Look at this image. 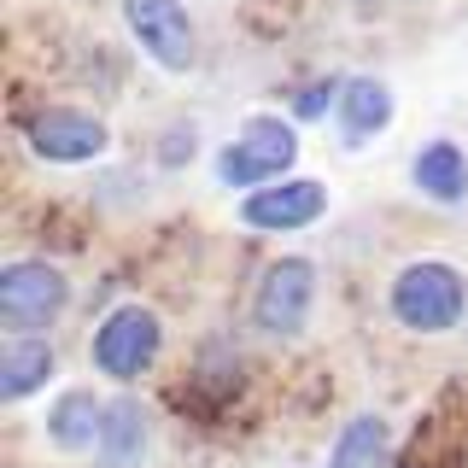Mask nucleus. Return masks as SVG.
<instances>
[{
  "instance_id": "obj_8",
  "label": "nucleus",
  "mask_w": 468,
  "mask_h": 468,
  "mask_svg": "<svg viewBox=\"0 0 468 468\" xmlns=\"http://www.w3.org/2000/svg\"><path fill=\"white\" fill-rule=\"evenodd\" d=\"M316 217H328V187L304 182V176H282L270 187H252L240 205V223L263 229V234H282V229H311Z\"/></svg>"
},
{
  "instance_id": "obj_10",
  "label": "nucleus",
  "mask_w": 468,
  "mask_h": 468,
  "mask_svg": "<svg viewBox=\"0 0 468 468\" xmlns=\"http://www.w3.org/2000/svg\"><path fill=\"white\" fill-rule=\"evenodd\" d=\"M100 428H106V399L70 387L65 399L48 410V439L65 457H82V451H100Z\"/></svg>"
},
{
  "instance_id": "obj_16",
  "label": "nucleus",
  "mask_w": 468,
  "mask_h": 468,
  "mask_svg": "<svg viewBox=\"0 0 468 468\" xmlns=\"http://www.w3.org/2000/svg\"><path fill=\"white\" fill-rule=\"evenodd\" d=\"M176 158H194V129H170L165 135V165H176Z\"/></svg>"
},
{
  "instance_id": "obj_1",
  "label": "nucleus",
  "mask_w": 468,
  "mask_h": 468,
  "mask_svg": "<svg viewBox=\"0 0 468 468\" xmlns=\"http://www.w3.org/2000/svg\"><path fill=\"white\" fill-rule=\"evenodd\" d=\"M387 311L399 316L410 334H445V328H457L463 311H468V282L445 258H416L392 275Z\"/></svg>"
},
{
  "instance_id": "obj_11",
  "label": "nucleus",
  "mask_w": 468,
  "mask_h": 468,
  "mask_svg": "<svg viewBox=\"0 0 468 468\" xmlns=\"http://www.w3.org/2000/svg\"><path fill=\"white\" fill-rule=\"evenodd\" d=\"M340 129H346V141L351 146H363V141H375L380 129L392 123V88L380 82V77H351L340 88Z\"/></svg>"
},
{
  "instance_id": "obj_14",
  "label": "nucleus",
  "mask_w": 468,
  "mask_h": 468,
  "mask_svg": "<svg viewBox=\"0 0 468 468\" xmlns=\"http://www.w3.org/2000/svg\"><path fill=\"white\" fill-rule=\"evenodd\" d=\"M380 451H387V421L380 416H351L340 439L328 451V468H380Z\"/></svg>"
},
{
  "instance_id": "obj_9",
  "label": "nucleus",
  "mask_w": 468,
  "mask_h": 468,
  "mask_svg": "<svg viewBox=\"0 0 468 468\" xmlns=\"http://www.w3.org/2000/svg\"><path fill=\"white\" fill-rule=\"evenodd\" d=\"M53 369H58V357L41 334H12L0 346V404H24L29 392H41L53 380Z\"/></svg>"
},
{
  "instance_id": "obj_2",
  "label": "nucleus",
  "mask_w": 468,
  "mask_h": 468,
  "mask_svg": "<svg viewBox=\"0 0 468 468\" xmlns=\"http://www.w3.org/2000/svg\"><path fill=\"white\" fill-rule=\"evenodd\" d=\"M292 158H299V129L287 123V117H246L240 141H229L223 153H217V182L223 187H270L282 182V170H292Z\"/></svg>"
},
{
  "instance_id": "obj_7",
  "label": "nucleus",
  "mask_w": 468,
  "mask_h": 468,
  "mask_svg": "<svg viewBox=\"0 0 468 468\" xmlns=\"http://www.w3.org/2000/svg\"><path fill=\"white\" fill-rule=\"evenodd\" d=\"M24 141L41 165H94L100 153L112 146V129L100 123L94 112H77V106H48L24 123Z\"/></svg>"
},
{
  "instance_id": "obj_5",
  "label": "nucleus",
  "mask_w": 468,
  "mask_h": 468,
  "mask_svg": "<svg viewBox=\"0 0 468 468\" xmlns=\"http://www.w3.org/2000/svg\"><path fill=\"white\" fill-rule=\"evenodd\" d=\"M311 304H316L311 258L270 263V270L258 275V287H252V322H258V334H270V340H292V334H304Z\"/></svg>"
},
{
  "instance_id": "obj_15",
  "label": "nucleus",
  "mask_w": 468,
  "mask_h": 468,
  "mask_svg": "<svg viewBox=\"0 0 468 468\" xmlns=\"http://www.w3.org/2000/svg\"><path fill=\"white\" fill-rule=\"evenodd\" d=\"M340 88H346V82H328V77H322V82H311L299 100H292V112H299L304 123H311V117H322L328 106H340Z\"/></svg>"
},
{
  "instance_id": "obj_12",
  "label": "nucleus",
  "mask_w": 468,
  "mask_h": 468,
  "mask_svg": "<svg viewBox=\"0 0 468 468\" xmlns=\"http://www.w3.org/2000/svg\"><path fill=\"white\" fill-rule=\"evenodd\" d=\"M416 187L428 199H439V205H463L468 199V158H463V146L457 141H428L416 153Z\"/></svg>"
},
{
  "instance_id": "obj_13",
  "label": "nucleus",
  "mask_w": 468,
  "mask_h": 468,
  "mask_svg": "<svg viewBox=\"0 0 468 468\" xmlns=\"http://www.w3.org/2000/svg\"><path fill=\"white\" fill-rule=\"evenodd\" d=\"M146 457V416L135 399H106V428H100V468H141Z\"/></svg>"
},
{
  "instance_id": "obj_3",
  "label": "nucleus",
  "mask_w": 468,
  "mask_h": 468,
  "mask_svg": "<svg viewBox=\"0 0 468 468\" xmlns=\"http://www.w3.org/2000/svg\"><path fill=\"white\" fill-rule=\"evenodd\" d=\"M158 346H165V328H158V316L146 311V304H117V311L94 328V369L117 380V387H129V380H141L146 369L158 363Z\"/></svg>"
},
{
  "instance_id": "obj_4",
  "label": "nucleus",
  "mask_w": 468,
  "mask_h": 468,
  "mask_svg": "<svg viewBox=\"0 0 468 468\" xmlns=\"http://www.w3.org/2000/svg\"><path fill=\"white\" fill-rule=\"evenodd\" d=\"M65 304H70V282H65L58 263H48V258L6 263V275H0V322H6L12 334L48 328Z\"/></svg>"
},
{
  "instance_id": "obj_6",
  "label": "nucleus",
  "mask_w": 468,
  "mask_h": 468,
  "mask_svg": "<svg viewBox=\"0 0 468 468\" xmlns=\"http://www.w3.org/2000/svg\"><path fill=\"white\" fill-rule=\"evenodd\" d=\"M123 24L129 36H135V48L153 58L158 70H170V77H187L194 70V18H187L182 0H123Z\"/></svg>"
}]
</instances>
